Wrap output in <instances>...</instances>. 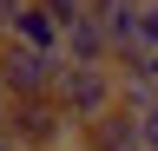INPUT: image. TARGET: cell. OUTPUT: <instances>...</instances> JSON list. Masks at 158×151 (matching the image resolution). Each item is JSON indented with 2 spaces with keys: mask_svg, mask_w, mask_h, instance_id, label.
I'll return each instance as SVG.
<instances>
[{
  "mask_svg": "<svg viewBox=\"0 0 158 151\" xmlns=\"http://www.w3.org/2000/svg\"><path fill=\"white\" fill-rule=\"evenodd\" d=\"M0 151H13V138H7V131H0Z\"/></svg>",
  "mask_w": 158,
  "mask_h": 151,
  "instance_id": "277c9868",
  "label": "cell"
},
{
  "mask_svg": "<svg viewBox=\"0 0 158 151\" xmlns=\"http://www.w3.org/2000/svg\"><path fill=\"white\" fill-rule=\"evenodd\" d=\"M73 151H79V145H73Z\"/></svg>",
  "mask_w": 158,
  "mask_h": 151,
  "instance_id": "52a82bcc",
  "label": "cell"
},
{
  "mask_svg": "<svg viewBox=\"0 0 158 151\" xmlns=\"http://www.w3.org/2000/svg\"><path fill=\"white\" fill-rule=\"evenodd\" d=\"M152 85H158V59H152Z\"/></svg>",
  "mask_w": 158,
  "mask_h": 151,
  "instance_id": "5b68a950",
  "label": "cell"
},
{
  "mask_svg": "<svg viewBox=\"0 0 158 151\" xmlns=\"http://www.w3.org/2000/svg\"><path fill=\"white\" fill-rule=\"evenodd\" d=\"M53 79H59V53L27 46V40H0V85L13 99H53Z\"/></svg>",
  "mask_w": 158,
  "mask_h": 151,
  "instance_id": "7a4b0ae2",
  "label": "cell"
},
{
  "mask_svg": "<svg viewBox=\"0 0 158 151\" xmlns=\"http://www.w3.org/2000/svg\"><path fill=\"white\" fill-rule=\"evenodd\" d=\"M53 99L66 105V118H73V125H92L99 112H112V105H118V72H112V66H79V59H59Z\"/></svg>",
  "mask_w": 158,
  "mask_h": 151,
  "instance_id": "6da1fadb",
  "label": "cell"
},
{
  "mask_svg": "<svg viewBox=\"0 0 158 151\" xmlns=\"http://www.w3.org/2000/svg\"><path fill=\"white\" fill-rule=\"evenodd\" d=\"M145 151H158V145H145Z\"/></svg>",
  "mask_w": 158,
  "mask_h": 151,
  "instance_id": "8992f818",
  "label": "cell"
},
{
  "mask_svg": "<svg viewBox=\"0 0 158 151\" xmlns=\"http://www.w3.org/2000/svg\"><path fill=\"white\" fill-rule=\"evenodd\" d=\"M79 151H145V112H132L118 99L112 112H99L92 125H79Z\"/></svg>",
  "mask_w": 158,
  "mask_h": 151,
  "instance_id": "3957f363",
  "label": "cell"
}]
</instances>
